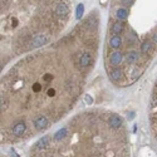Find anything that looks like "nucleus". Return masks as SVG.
Returning a JSON list of instances; mask_svg holds the SVG:
<instances>
[{
    "label": "nucleus",
    "instance_id": "obj_1",
    "mask_svg": "<svg viewBox=\"0 0 157 157\" xmlns=\"http://www.w3.org/2000/svg\"><path fill=\"white\" fill-rule=\"evenodd\" d=\"M49 42V38L45 35V34H38V35H34L29 40V49H34V48H39V46H43L44 44Z\"/></svg>",
    "mask_w": 157,
    "mask_h": 157
},
{
    "label": "nucleus",
    "instance_id": "obj_2",
    "mask_svg": "<svg viewBox=\"0 0 157 157\" xmlns=\"http://www.w3.org/2000/svg\"><path fill=\"white\" fill-rule=\"evenodd\" d=\"M33 124H34V127L37 128V131H43V130L48 128L49 121H48V118H46L45 116H39V117H37L35 120H34Z\"/></svg>",
    "mask_w": 157,
    "mask_h": 157
},
{
    "label": "nucleus",
    "instance_id": "obj_3",
    "mask_svg": "<svg viewBox=\"0 0 157 157\" xmlns=\"http://www.w3.org/2000/svg\"><path fill=\"white\" fill-rule=\"evenodd\" d=\"M68 11H69L68 7H67L65 4H63V3H60V4H58L57 8H56V15L58 18L64 19L65 16H68Z\"/></svg>",
    "mask_w": 157,
    "mask_h": 157
},
{
    "label": "nucleus",
    "instance_id": "obj_4",
    "mask_svg": "<svg viewBox=\"0 0 157 157\" xmlns=\"http://www.w3.org/2000/svg\"><path fill=\"white\" fill-rule=\"evenodd\" d=\"M108 123L109 126L112 127V128H120V127L122 126V118L120 117L118 114H112L111 117H109L108 120Z\"/></svg>",
    "mask_w": 157,
    "mask_h": 157
},
{
    "label": "nucleus",
    "instance_id": "obj_5",
    "mask_svg": "<svg viewBox=\"0 0 157 157\" xmlns=\"http://www.w3.org/2000/svg\"><path fill=\"white\" fill-rule=\"evenodd\" d=\"M91 63H92V57H91V54L89 53H83L82 54V57H80V59H79V65H80V68H87V67H89L91 65Z\"/></svg>",
    "mask_w": 157,
    "mask_h": 157
},
{
    "label": "nucleus",
    "instance_id": "obj_6",
    "mask_svg": "<svg viewBox=\"0 0 157 157\" xmlns=\"http://www.w3.org/2000/svg\"><path fill=\"white\" fill-rule=\"evenodd\" d=\"M109 62H111L112 65H118L122 62V54L120 53V52H114V53H112L111 57H109Z\"/></svg>",
    "mask_w": 157,
    "mask_h": 157
},
{
    "label": "nucleus",
    "instance_id": "obj_7",
    "mask_svg": "<svg viewBox=\"0 0 157 157\" xmlns=\"http://www.w3.org/2000/svg\"><path fill=\"white\" fill-rule=\"evenodd\" d=\"M67 135H68V128H67V127H63V128H60L59 131L56 132L54 139H56V141H62V139H64L67 137Z\"/></svg>",
    "mask_w": 157,
    "mask_h": 157
},
{
    "label": "nucleus",
    "instance_id": "obj_8",
    "mask_svg": "<svg viewBox=\"0 0 157 157\" xmlns=\"http://www.w3.org/2000/svg\"><path fill=\"white\" fill-rule=\"evenodd\" d=\"M137 58H138L137 52L131 50V52L127 53V56H126V63H127V64H133V63L137 60Z\"/></svg>",
    "mask_w": 157,
    "mask_h": 157
},
{
    "label": "nucleus",
    "instance_id": "obj_9",
    "mask_svg": "<svg viewBox=\"0 0 157 157\" xmlns=\"http://www.w3.org/2000/svg\"><path fill=\"white\" fill-rule=\"evenodd\" d=\"M111 77H112V79H113V80H120V79H122V78L124 77L123 71H122L121 68H116V69H113V71L111 72Z\"/></svg>",
    "mask_w": 157,
    "mask_h": 157
},
{
    "label": "nucleus",
    "instance_id": "obj_10",
    "mask_svg": "<svg viewBox=\"0 0 157 157\" xmlns=\"http://www.w3.org/2000/svg\"><path fill=\"white\" fill-rule=\"evenodd\" d=\"M121 43H122V39H121L120 35H113L111 38V42H109V44H111L112 48L117 49L118 46H121Z\"/></svg>",
    "mask_w": 157,
    "mask_h": 157
},
{
    "label": "nucleus",
    "instance_id": "obj_11",
    "mask_svg": "<svg viewBox=\"0 0 157 157\" xmlns=\"http://www.w3.org/2000/svg\"><path fill=\"white\" fill-rule=\"evenodd\" d=\"M127 15H128V11H127L126 9H123V8H120V9L117 10V13H116V16H117L118 20L127 19Z\"/></svg>",
    "mask_w": 157,
    "mask_h": 157
},
{
    "label": "nucleus",
    "instance_id": "obj_12",
    "mask_svg": "<svg viewBox=\"0 0 157 157\" xmlns=\"http://www.w3.org/2000/svg\"><path fill=\"white\" fill-rule=\"evenodd\" d=\"M122 31H123V25L121 23H116V24L112 25V33L114 35H120Z\"/></svg>",
    "mask_w": 157,
    "mask_h": 157
},
{
    "label": "nucleus",
    "instance_id": "obj_13",
    "mask_svg": "<svg viewBox=\"0 0 157 157\" xmlns=\"http://www.w3.org/2000/svg\"><path fill=\"white\" fill-rule=\"evenodd\" d=\"M151 46H152V43H151L150 40H145V42L142 43V45H141V52L143 54H146L147 52L151 50Z\"/></svg>",
    "mask_w": 157,
    "mask_h": 157
},
{
    "label": "nucleus",
    "instance_id": "obj_14",
    "mask_svg": "<svg viewBox=\"0 0 157 157\" xmlns=\"http://www.w3.org/2000/svg\"><path fill=\"white\" fill-rule=\"evenodd\" d=\"M83 11H84V5H83V4H78L77 9H75V18H77V19H80V18H82Z\"/></svg>",
    "mask_w": 157,
    "mask_h": 157
},
{
    "label": "nucleus",
    "instance_id": "obj_15",
    "mask_svg": "<svg viewBox=\"0 0 157 157\" xmlns=\"http://www.w3.org/2000/svg\"><path fill=\"white\" fill-rule=\"evenodd\" d=\"M31 89H33V92H35V93H39L40 91H42V84L40 83H33V86H31Z\"/></svg>",
    "mask_w": 157,
    "mask_h": 157
},
{
    "label": "nucleus",
    "instance_id": "obj_16",
    "mask_svg": "<svg viewBox=\"0 0 157 157\" xmlns=\"http://www.w3.org/2000/svg\"><path fill=\"white\" fill-rule=\"evenodd\" d=\"M53 79H54V77H53V74H50V73H46V74L43 75V80L46 83H50Z\"/></svg>",
    "mask_w": 157,
    "mask_h": 157
},
{
    "label": "nucleus",
    "instance_id": "obj_17",
    "mask_svg": "<svg viewBox=\"0 0 157 157\" xmlns=\"http://www.w3.org/2000/svg\"><path fill=\"white\" fill-rule=\"evenodd\" d=\"M56 93H57V91L54 88H48V91H46V96H48V97H54Z\"/></svg>",
    "mask_w": 157,
    "mask_h": 157
},
{
    "label": "nucleus",
    "instance_id": "obj_18",
    "mask_svg": "<svg viewBox=\"0 0 157 157\" xmlns=\"http://www.w3.org/2000/svg\"><path fill=\"white\" fill-rule=\"evenodd\" d=\"M84 101H86V103L91 104V103H92V98H91V96H87V97L84 98Z\"/></svg>",
    "mask_w": 157,
    "mask_h": 157
},
{
    "label": "nucleus",
    "instance_id": "obj_19",
    "mask_svg": "<svg viewBox=\"0 0 157 157\" xmlns=\"http://www.w3.org/2000/svg\"><path fill=\"white\" fill-rule=\"evenodd\" d=\"M153 43H155V44H157V34H155V35H153Z\"/></svg>",
    "mask_w": 157,
    "mask_h": 157
},
{
    "label": "nucleus",
    "instance_id": "obj_20",
    "mask_svg": "<svg viewBox=\"0 0 157 157\" xmlns=\"http://www.w3.org/2000/svg\"><path fill=\"white\" fill-rule=\"evenodd\" d=\"M123 3H127V5H130L132 3V0H123Z\"/></svg>",
    "mask_w": 157,
    "mask_h": 157
}]
</instances>
